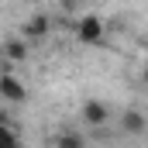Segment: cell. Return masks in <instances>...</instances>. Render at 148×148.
Masks as SVG:
<instances>
[{"label":"cell","mask_w":148,"mask_h":148,"mask_svg":"<svg viewBox=\"0 0 148 148\" xmlns=\"http://www.w3.org/2000/svg\"><path fill=\"white\" fill-rule=\"evenodd\" d=\"M148 127L145 114L141 110H121V134H127V138H141Z\"/></svg>","instance_id":"cell-5"},{"label":"cell","mask_w":148,"mask_h":148,"mask_svg":"<svg viewBox=\"0 0 148 148\" xmlns=\"http://www.w3.org/2000/svg\"><path fill=\"white\" fill-rule=\"evenodd\" d=\"M0 97H3L7 103H24V100H28V90H24V83H21L17 76L3 73L0 76Z\"/></svg>","instance_id":"cell-3"},{"label":"cell","mask_w":148,"mask_h":148,"mask_svg":"<svg viewBox=\"0 0 148 148\" xmlns=\"http://www.w3.org/2000/svg\"><path fill=\"white\" fill-rule=\"evenodd\" d=\"M55 148H86V138L79 131H62L55 134Z\"/></svg>","instance_id":"cell-7"},{"label":"cell","mask_w":148,"mask_h":148,"mask_svg":"<svg viewBox=\"0 0 148 148\" xmlns=\"http://www.w3.org/2000/svg\"><path fill=\"white\" fill-rule=\"evenodd\" d=\"M0 148H21V141H17V134L0 121Z\"/></svg>","instance_id":"cell-8"},{"label":"cell","mask_w":148,"mask_h":148,"mask_svg":"<svg viewBox=\"0 0 148 148\" xmlns=\"http://www.w3.org/2000/svg\"><path fill=\"white\" fill-rule=\"evenodd\" d=\"M0 55H3L7 62H24V59H28V41H24V38H7V41L0 45Z\"/></svg>","instance_id":"cell-6"},{"label":"cell","mask_w":148,"mask_h":148,"mask_svg":"<svg viewBox=\"0 0 148 148\" xmlns=\"http://www.w3.org/2000/svg\"><path fill=\"white\" fill-rule=\"evenodd\" d=\"M103 17H97V14H83L79 17V24H76V38L83 41V45H100L103 41Z\"/></svg>","instance_id":"cell-1"},{"label":"cell","mask_w":148,"mask_h":148,"mask_svg":"<svg viewBox=\"0 0 148 148\" xmlns=\"http://www.w3.org/2000/svg\"><path fill=\"white\" fill-rule=\"evenodd\" d=\"M83 121H86L90 127H103V124L110 121V107H107L103 100H86V103H83Z\"/></svg>","instance_id":"cell-4"},{"label":"cell","mask_w":148,"mask_h":148,"mask_svg":"<svg viewBox=\"0 0 148 148\" xmlns=\"http://www.w3.org/2000/svg\"><path fill=\"white\" fill-rule=\"evenodd\" d=\"M48 31H52V21H48V14H31V17L21 24V35H24V41H41Z\"/></svg>","instance_id":"cell-2"}]
</instances>
